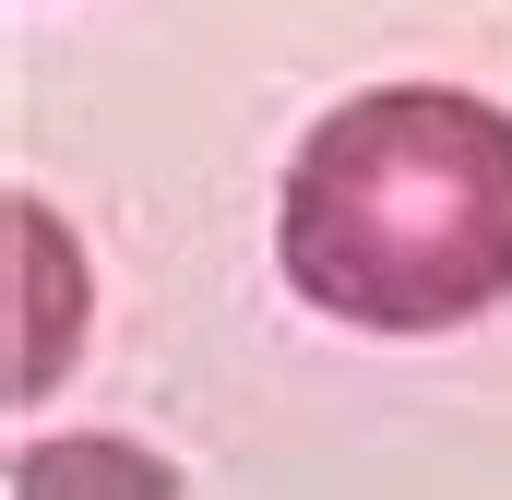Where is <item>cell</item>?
<instances>
[{
    "label": "cell",
    "mask_w": 512,
    "mask_h": 500,
    "mask_svg": "<svg viewBox=\"0 0 512 500\" xmlns=\"http://www.w3.org/2000/svg\"><path fill=\"white\" fill-rule=\"evenodd\" d=\"M274 262L358 334H453L512 298V108L453 84L346 96L298 143Z\"/></svg>",
    "instance_id": "obj_1"
}]
</instances>
